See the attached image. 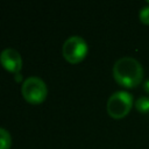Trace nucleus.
<instances>
[{"mask_svg": "<svg viewBox=\"0 0 149 149\" xmlns=\"http://www.w3.org/2000/svg\"><path fill=\"white\" fill-rule=\"evenodd\" d=\"M113 77L121 86L133 88L142 83L143 68L140 62L133 57H121L114 63Z\"/></svg>", "mask_w": 149, "mask_h": 149, "instance_id": "f257e3e1", "label": "nucleus"}, {"mask_svg": "<svg viewBox=\"0 0 149 149\" xmlns=\"http://www.w3.org/2000/svg\"><path fill=\"white\" fill-rule=\"evenodd\" d=\"M133 107V97L126 91L114 92L107 100V113L114 119L125 118Z\"/></svg>", "mask_w": 149, "mask_h": 149, "instance_id": "f03ea898", "label": "nucleus"}, {"mask_svg": "<svg viewBox=\"0 0 149 149\" xmlns=\"http://www.w3.org/2000/svg\"><path fill=\"white\" fill-rule=\"evenodd\" d=\"M48 94L45 83L38 77H29L22 84V95L30 104H41Z\"/></svg>", "mask_w": 149, "mask_h": 149, "instance_id": "7ed1b4c3", "label": "nucleus"}, {"mask_svg": "<svg viewBox=\"0 0 149 149\" xmlns=\"http://www.w3.org/2000/svg\"><path fill=\"white\" fill-rule=\"evenodd\" d=\"M62 54L69 63H79L87 54V43L80 36H71L64 42Z\"/></svg>", "mask_w": 149, "mask_h": 149, "instance_id": "20e7f679", "label": "nucleus"}, {"mask_svg": "<svg viewBox=\"0 0 149 149\" xmlns=\"http://www.w3.org/2000/svg\"><path fill=\"white\" fill-rule=\"evenodd\" d=\"M0 63L6 70L13 73H20V70L22 68V59H21L20 54L16 50L10 49V48H7L1 51Z\"/></svg>", "mask_w": 149, "mask_h": 149, "instance_id": "39448f33", "label": "nucleus"}, {"mask_svg": "<svg viewBox=\"0 0 149 149\" xmlns=\"http://www.w3.org/2000/svg\"><path fill=\"white\" fill-rule=\"evenodd\" d=\"M12 146V137L10 134L0 127V149H9Z\"/></svg>", "mask_w": 149, "mask_h": 149, "instance_id": "423d86ee", "label": "nucleus"}, {"mask_svg": "<svg viewBox=\"0 0 149 149\" xmlns=\"http://www.w3.org/2000/svg\"><path fill=\"white\" fill-rule=\"evenodd\" d=\"M135 108L137 109V112L144 114L149 112V98L148 97H140L136 101H135Z\"/></svg>", "mask_w": 149, "mask_h": 149, "instance_id": "0eeeda50", "label": "nucleus"}, {"mask_svg": "<svg viewBox=\"0 0 149 149\" xmlns=\"http://www.w3.org/2000/svg\"><path fill=\"white\" fill-rule=\"evenodd\" d=\"M139 17H140V21L143 24L149 26V6H146V7H142L141 8L140 14H139Z\"/></svg>", "mask_w": 149, "mask_h": 149, "instance_id": "6e6552de", "label": "nucleus"}, {"mask_svg": "<svg viewBox=\"0 0 149 149\" xmlns=\"http://www.w3.org/2000/svg\"><path fill=\"white\" fill-rule=\"evenodd\" d=\"M143 88H144V91H146L147 93H149V79L144 81V84H143Z\"/></svg>", "mask_w": 149, "mask_h": 149, "instance_id": "1a4fd4ad", "label": "nucleus"}, {"mask_svg": "<svg viewBox=\"0 0 149 149\" xmlns=\"http://www.w3.org/2000/svg\"><path fill=\"white\" fill-rule=\"evenodd\" d=\"M15 80H21V76H20V73H15Z\"/></svg>", "mask_w": 149, "mask_h": 149, "instance_id": "9d476101", "label": "nucleus"}, {"mask_svg": "<svg viewBox=\"0 0 149 149\" xmlns=\"http://www.w3.org/2000/svg\"><path fill=\"white\" fill-rule=\"evenodd\" d=\"M148 3H149V0H148Z\"/></svg>", "mask_w": 149, "mask_h": 149, "instance_id": "9b49d317", "label": "nucleus"}]
</instances>
